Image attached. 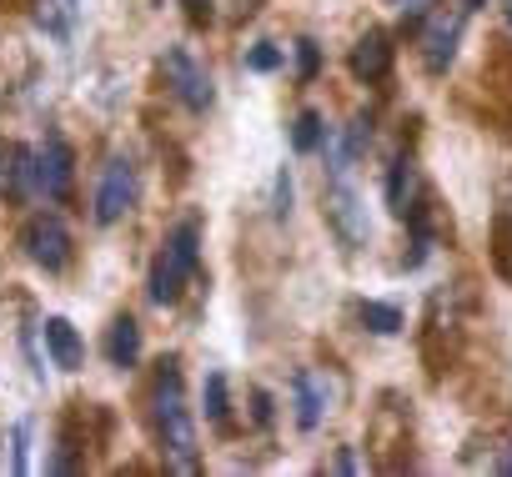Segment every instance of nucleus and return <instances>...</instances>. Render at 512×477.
<instances>
[{"mask_svg": "<svg viewBox=\"0 0 512 477\" xmlns=\"http://www.w3.org/2000/svg\"><path fill=\"white\" fill-rule=\"evenodd\" d=\"M0 191H6L11 201H36L41 196L36 146H6V156H0Z\"/></svg>", "mask_w": 512, "mask_h": 477, "instance_id": "6e6552de", "label": "nucleus"}, {"mask_svg": "<svg viewBox=\"0 0 512 477\" xmlns=\"http://www.w3.org/2000/svg\"><path fill=\"white\" fill-rule=\"evenodd\" d=\"M462 21H467V6H457V11H442V16H432V26H427V36H422V61H427V71H447L452 61H457V41H462Z\"/></svg>", "mask_w": 512, "mask_h": 477, "instance_id": "1a4fd4ad", "label": "nucleus"}, {"mask_svg": "<svg viewBox=\"0 0 512 477\" xmlns=\"http://www.w3.org/2000/svg\"><path fill=\"white\" fill-rule=\"evenodd\" d=\"M41 337H46V352H51V362H56L61 372H81L86 347H81V332H76L66 317H46V322H41Z\"/></svg>", "mask_w": 512, "mask_h": 477, "instance_id": "9b49d317", "label": "nucleus"}, {"mask_svg": "<svg viewBox=\"0 0 512 477\" xmlns=\"http://www.w3.org/2000/svg\"><path fill=\"white\" fill-rule=\"evenodd\" d=\"M76 11H81V0H46L41 26H46V31H56V36H71V26H76Z\"/></svg>", "mask_w": 512, "mask_h": 477, "instance_id": "a211bd4d", "label": "nucleus"}, {"mask_svg": "<svg viewBox=\"0 0 512 477\" xmlns=\"http://www.w3.org/2000/svg\"><path fill=\"white\" fill-rule=\"evenodd\" d=\"M136 357H141V327H136V317H116L106 327V362L116 372H126V367H136Z\"/></svg>", "mask_w": 512, "mask_h": 477, "instance_id": "ddd939ff", "label": "nucleus"}, {"mask_svg": "<svg viewBox=\"0 0 512 477\" xmlns=\"http://www.w3.org/2000/svg\"><path fill=\"white\" fill-rule=\"evenodd\" d=\"M36 161H41V196L46 201H66L71 186H76V151L66 136H46V146H36Z\"/></svg>", "mask_w": 512, "mask_h": 477, "instance_id": "0eeeda50", "label": "nucleus"}, {"mask_svg": "<svg viewBox=\"0 0 512 477\" xmlns=\"http://www.w3.org/2000/svg\"><path fill=\"white\" fill-rule=\"evenodd\" d=\"M151 417H156V437H161L171 467H176V472H196V467H201V447H196V422H191V407H186V387H181L176 362H161V367H156Z\"/></svg>", "mask_w": 512, "mask_h": 477, "instance_id": "f257e3e1", "label": "nucleus"}, {"mask_svg": "<svg viewBox=\"0 0 512 477\" xmlns=\"http://www.w3.org/2000/svg\"><path fill=\"white\" fill-rule=\"evenodd\" d=\"M11 472H31V422L11 427Z\"/></svg>", "mask_w": 512, "mask_h": 477, "instance_id": "6ab92c4d", "label": "nucleus"}, {"mask_svg": "<svg viewBox=\"0 0 512 477\" xmlns=\"http://www.w3.org/2000/svg\"><path fill=\"white\" fill-rule=\"evenodd\" d=\"M347 66H352L357 81H382V76L392 71V41H387L382 31H367V36L352 46Z\"/></svg>", "mask_w": 512, "mask_h": 477, "instance_id": "f8f14e48", "label": "nucleus"}, {"mask_svg": "<svg viewBox=\"0 0 512 477\" xmlns=\"http://www.w3.org/2000/svg\"><path fill=\"white\" fill-rule=\"evenodd\" d=\"M387 206L397 216H407V221L422 211V176H417V161L412 156H397L392 161V171H387Z\"/></svg>", "mask_w": 512, "mask_h": 477, "instance_id": "9d476101", "label": "nucleus"}, {"mask_svg": "<svg viewBox=\"0 0 512 477\" xmlns=\"http://www.w3.org/2000/svg\"><path fill=\"white\" fill-rule=\"evenodd\" d=\"M131 206H136V166H131V156H111L101 171V186H96V221L111 226Z\"/></svg>", "mask_w": 512, "mask_h": 477, "instance_id": "20e7f679", "label": "nucleus"}, {"mask_svg": "<svg viewBox=\"0 0 512 477\" xmlns=\"http://www.w3.org/2000/svg\"><path fill=\"white\" fill-rule=\"evenodd\" d=\"M317 66H322L317 41H297V76H302V81H312V76H317Z\"/></svg>", "mask_w": 512, "mask_h": 477, "instance_id": "412c9836", "label": "nucleus"}, {"mask_svg": "<svg viewBox=\"0 0 512 477\" xmlns=\"http://www.w3.org/2000/svg\"><path fill=\"white\" fill-rule=\"evenodd\" d=\"M357 322H362L367 332H377V337H397V332H402V312H397L392 302H362V307H357Z\"/></svg>", "mask_w": 512, "mask_h": 477, "instance_id": "2eb2a0df", "label": "nucleus"}, {"mask_svg": "<svg viewBox=\"0 0 512 477\" xmlns=\"http://www.w3.org/2000/svg\"><path fill=\"white\" fill-rule=\"evenodd\" d=\"M201 407H206V422L211 427H226L231 422V402H226V377L221 372H211L201 382Z\"/></svg>", "mask_w": 512, "mask_h": 477, "instance_id": "dca6fc26", "label": "nucleus"}, {"mask_svg": "<svg viewBox=\"0 0 512 477\" xmlns=\"http://www.w3.org/2000/svg\"><path fill=\"white\" fill-rule=\"evenodd\" d=\"M277 66H282V51H277V46H267V41L246 51V71H262V76H267V71H277Z\"/></svg>", "mask_w": 512, "mask_h": 477, "instance_id": "aec40b11", "label": "nucleus"}, {"mask_svg": "<svg viewBox=\"0 0 512 477\" xmlns=\"http://www.w3.org/2000/svg\"><path fill=\"white\" fill-rule=\"evenodd\" d=\"M292 392H297V427H302V432H312V427L322 422V407H327V392L317 387V377H312V372H297V382H292Z\"/></svg>", "mask_w": 512, "mask_h": 477, "instance_id": "4468645a", "label": "nucleus"}, {"mask_svg": "<svg viewBox=\"0 0 512 477\" xmlns=\"http://www.w3.org/2000/svg\"><path fill=\"white\" fill-rule=\"evenodd\" d=\"M161 71H166V86H171V91H176V96H181L191 111H206V106L216 101V91H211V76H206V71H201V66H196V61H191L181 46L161 56Z\"/></svg>", "mask_w": 512, "mask_h": 477, "instance_id": "423d86ee", "label": "nucleus"}, {"mask_svg": "<svg viewBox=\"0 0 512 477\" xmlns=\"http://www.w3.org/2000/svg\"><path fill=\"white\" fill-rule=\"evenodd\" d=\"M502 472H507V477H512V447H507V457H502Z\"/></svg>", "mask_w": 512, "mask_h": 477, "instance_id": "b1692460", "label": "nucleus"}, {"mask_svg": "<svg viewBox=\"0 0 512 477\" xmlns=\"http://www.w3.org/2000/svg\"><path fill=\"white\" fill-rule=\"evenodd\" d=\"M196 267H201V221L186 216V221H176V226L166 231V242H161V252H156V262H151V277H146L151 302H156V307L181 302V292H186V282L196 277Z\"/></svg>", "mask_w": 512, "mask_h": 477, "instance_id": "f03ea898", "label": "nucleus"}, {"mask_svg": "<svg viewBox=\"0 0 512 477\" xmlns=\"http://www.w3.org/2000/svg\"><path fill=\"white\" fill-rule=\"evenodd\" d=\"M402 6H417V0H402Z\"/></svg>", "mask_w": 512, "mask_h": 477, "instance_id": "a878e982", "label": "nucleus"}, {"mask_svg": "<svg viewBox=\"0 0 512 477\" xmlns=\"http://www.w3.org/2000/svg\"><path fill=\"white\" fill-rule=\"evenodd\" d=\"M272 211H277V216H287V211H292V176H287V171L277 176V206H272Z\"/></svg>", "mask_w": 512, "mask_h": 477, "instance_id": "4be33fe9", "label": "nucleus"}, {"mask_svg": "<svg viewBox=\"0 0 512 477\" xmlns=\"http://www.w3.org/2000/svg\"><path fill=\"white\" fill-rule=\"evenodd\" d=\"M502 11H507V26H512V0H507V6H502Z\"/></svg>", "mask_w": 512, "mask_h": 477, "instance_id": "393cba45", "label": "nucleus"}, {"mask_svg": "<svg viewBox=\"0 0 512 477\" xmlns=\"http://www.w3.org/2000/svg\"><path fill=\"white\" fill-rule=\"evenodd\" d=\"M181 6H186L191 26H206V21H211V0H181Z\"/></svg>", "mask_w": 512, "mask_h": 477, "instance_id": "5701e85b", "label": "nucleus"}, {"mask_svg": "<svg viewBox=\"0 0 512 477\" xmlns=\"http://www.w3.org/2000/svg\"><path fill=\"white\" fill-rule=\"evenodd\" d=\"M322 141H327V121H322L317 111H297V121H292V146L307 156V151H322Z\"/></svg>", "mask_w": 512, "mask_h": 477, "instance_id": "f3484780", "label": "nucleus"}, {"mask_svg": "<svg viewBox=\"0 0 512 477\" xmlns=\"http://www.w3.org/2000/svg\"><path fill=\"white\" fill-rule=\"evenodd\" d=\"M327 216H332V226H337V236H342L347 247H362L367 236H372L367 206H362V196H357V186H352L347 176H337V181L327 186Z\"/></svg>", "mask_w": 512, "mask_h": 477, "instance_id": "39448f33", "label": "nucleus"}, {"mask_svg": "<svg viewBox=\"0 0 512 477\" xmlns=\"http://www.w3.org/2000/svg\"><path fill=\"white\" fill-rule=\"evenodd\" d=\"M21 247H26V257L41 272H66V262H71V231H66V221L56 211H36L21 226Z\"/></svg>", "mask_w": 512, "mask_h": 477, "instance_id": "7ed1b4c3", "label": "nucleus"}]
</instances>
